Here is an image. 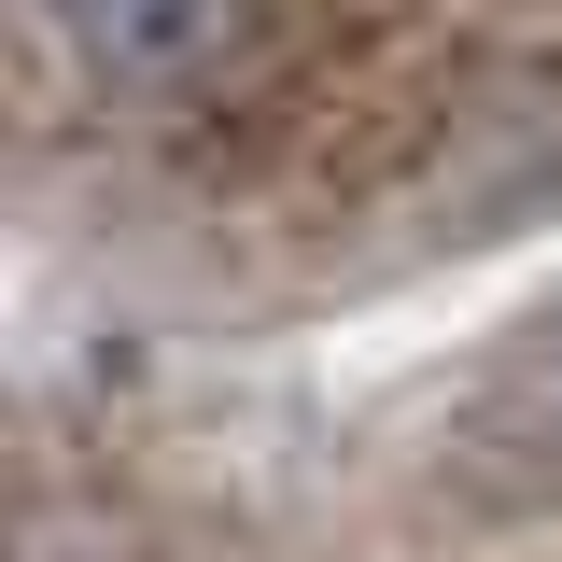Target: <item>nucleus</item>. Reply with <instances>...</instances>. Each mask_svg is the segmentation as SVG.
<instances>
[{"label": "nucleus", "instance_id": "f257e3e1", "mask_svg": "<svg viewBox=\"0 0 562 562\" xmlns=\"http://www.w3.org/2000/svg\"><path fill=\"white\" fill-rule=\"evenodd\" d=\"M436 492L479 520H549L562 506V310L464 366V394L436 408Z\"/></svg>", "mask_w": 562, "mask_h": 562}, {"label": "nucleus", "instance_id": "f03ea898", "mask_svg": "<svg viewBox=\"0 0 562 562\" xmlns=\"http://www.w3.org/2000/svg\"><path fill=\"white\" fill-rule=\"evenodd\" d=\"M254 29H268V0H57L70 70L113 99H198L254 57Z\"/></svg>", "mask_w": 562, "mask_h": 562}]
</instances>
